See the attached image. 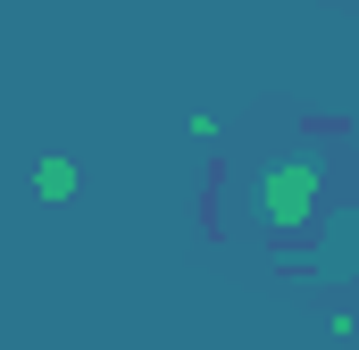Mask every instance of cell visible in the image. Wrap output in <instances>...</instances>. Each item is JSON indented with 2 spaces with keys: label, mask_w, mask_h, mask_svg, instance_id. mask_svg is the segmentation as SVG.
I'll use <instances>...</instances> for the list:
<instances>
[{
  "label": "cell",
  "mask_w": 359,
  "mask_h": 350,
  "mask_svg": "<svg viewBox=\"0 0 359 350\" xmlns=\"http://www.w3.org/2000/svg\"><path fill=\"white\" fill-rule=\"evenodd\" d=\"M243 217L268 234V242H301L318 217H326V159H318V142H292V150H276L268 167H251L243 183Z\"/></svg>",
  "instance_id": "1"
},
{
  "label": "cell",
  "mask_w": 359,
  "mask_h": 350,
  "mask_svg": "<svg viewBox=\"0 0 359 350\" xmlns=\"http://www.w3.org/2000/svg\"><path fill=\"white\" fill-rule=\"evenodd\" d=\"M34 200H42V209H59V200H76V159H59V150H50V159L34 167Z\"/></svg>",
  "instance_id": "3"
},
{
  "label": "cell",
  "mask_w": 359,
  "mask_h": 350,
  "mask_svg": "<svg viewBox=\"0 0 359 350\" xmlns=\"http://www.w3.org/2000/svg\"><path fill=\"white\" fill-rule=\"evenodd\" d=\"M301 267H309L318 284H351V275H359V209L318 217V225H309V251H301Z\"/></svg>",
  "instance_id": "2"
}]
</instances>
